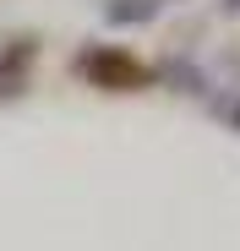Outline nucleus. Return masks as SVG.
Masks as SVG:
<instances>
[{
    "instance_id": "f257e3e1",
    "label": "nucleus",
    "mask_w": 240,
    "mask_h": 251,
    "mask_svg": "<svg viewBox=\"0 0 240 251\" xmlns=\"http://www.w3.org/2000/svg\"><path fill=\"white\" fill-rule=\"evenodd\" d=\"M82 71L98 82V88H142V82H147V71H142L126 50H93V55L82 60Z\"/></svg>"
},
{
    "instance_id": "f03ea898",
    "label": "nucleus",
    "mask_w": 240,
    "mask_h": 251,
    "mask_svg": "<svg viewBox=\"0 0 240 251\" xmlns=\"http://www.w3.org/2000/svg\"><path fill=\"white\" fill-rule=\"evenodd\" d=\"M164 0H109V22H147Z\"/></svg>"
}]
</instances>
